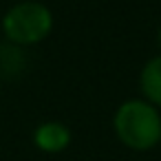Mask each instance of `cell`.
Masks as SVG:
<instances>
[{
  "label": "cell",
  "instance_id": "cell-1",
  "mask_svg": "<svg viewBox=\"0 0 161 161\" xmlns=\"http://www.w3.org/2000/svg\"><path fill=\"white\" fill-rule=\"evenodd\" d=\"M115 137L135 152H148L161 143V113L141 97L126 99L113 115Z\"/></svg>",
  "mask_w": 161,
  "mask_h": 161
},
{
  "label": "cell",
  "instance_id": "cell-2",
  "mask_svg": "<svg viewBox=\"0 0 161 161\" xmlns=\"http://www.w3.org/2000/svg\"><path fill=\"white\" fill-rule=\"evenodd\" d=\"M3 33L9 44L14 47H33L47 40L53 31V14L44 3L38 0H22L11 5L3 20Z\"/></svg>",
  "mask_w": 161,
  "mask_h": 161
},
{
  "label": "cell",
  "instance_id": "cell-3",
  "mask_svg": "<svg viewBox=\"0 0 161 161\" xmlns=\"http://www.w3.org/2000/svg\"><path fill=\"white\" fill-rule=\"evenodd\" d=\"M71 139H73L71 128L66 124H62V121H55V119L42 121L33 130V146L40 152H47V154L64 152L71 146Z\"/></svg>",
  "mask_w": 161,
  "mask_h": 161
},
{
  "label": "cell",
  "instance_id": "cell-4",
  "mask_svg": "<svg viewBox=\"0 0 161 161\" xmlns=\"http://www.w3.org/2000/svg\"><path fill=\"white\" fill-rule=\"evenodd\" d=\"M139 91L141 99L161 108V53L150 58L139 71Z\"/></svg>",
  "mask_w": 161,
  "mask_h": 161
},
{
  "label": "cell",
  "instance_id": "cell-5",
  "mask_svg": "<svg viewBox=\"0 0 161 161\" xmlns=\"http://www.w3.org/2000/svg\"><path fill=\"white\" fill-rule=\"evenodd\" d=\"M157 47H159V51H161V25H159V29H157Z\"/></svg>",
  "mask_w": 161,
  "mask_h": 161
},
{
  "label": "cell",
  "instance_id": "cell-6",
  "mask_svg": "<svg viewBox=\"0 0 161 161\" xmlns=\"http://www.w3.org/2000/svg\"><path fill=\"white\" fill-rule=\"evenodd\" d=\"M159 146H161V143H159Z\"/></svg>",
  "mask_w": 161,
  "mask_h": 161
}]
</instances>
